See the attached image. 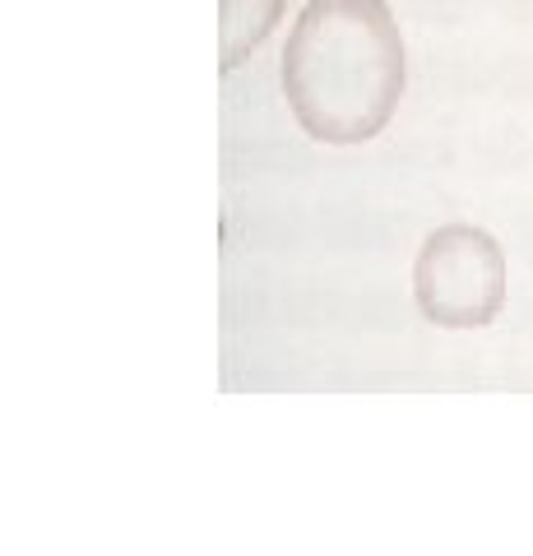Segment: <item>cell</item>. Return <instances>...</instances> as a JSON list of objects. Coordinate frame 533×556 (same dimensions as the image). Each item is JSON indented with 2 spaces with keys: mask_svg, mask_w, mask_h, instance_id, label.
<instances>
[{
  "mask_svg": "<svg viewBox=\"0 0 533 556\" xmlns=\"http://www.w3.org/2000/svg\"><path fill=\"white\" fill-rule=\"evenodd\" d=\"M404 70L385 0H312L288 33L283 93L312 139L363 144L399 108Z\"/></svg>",
  "mask_w": 533,
  "mask_h": 556,
  "instance_id": "1",
  "label": "cell"
},
{
  "mask_svg": "<svg viewBox=\"0 0 533 556\" xmlns=\"http://www.w3.org/2000/svg\"><path fill=\"white\" fill-rule=\"evenodd\" d=\"M413 292H418V306L432 325H492L506 302V255L483 228H469V223L436 228L418 255V269H413Z\"/></svg>",
  "mask_w": 533,
  "mask_h": 556,
  "instance_id": "2",
  "label": "cell"
},
{
  "mask_svg": "<svg viewBox=\"0 0 533 556\" xmlns=\"http://www.w3.org/2000/svg\"><path fill=\"white\" fill-rule=\"evenodd\" d=\"M288 0H223L218 10V38H223V70L242 65L261 47L274 24H279Z\"/></svg>",
  "mask_w": 533,
  "mask_h": 556,
  "instance_id": "3",
  "label": "cell"
}]
</instances>
